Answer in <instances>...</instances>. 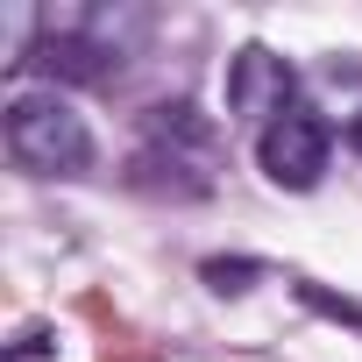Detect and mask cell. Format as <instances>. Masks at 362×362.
Returning a JSON list of instances; mask_svg holds the SVG:
<instances>
[{"mask_svg": "<svg viewBox=\"0 0 362 362\" xmlns=\"http://www.w3.org/2000/svg\"><path fill=\"white\" fill-rule=\"evenodd\" d=\"M8 156L29 177H86L93 170V128L57 86L50 93H15L8 100Z\"/></svg>", "mask_w": 362, "mask_h": 362, "instance_id": "2", "label": "cell"}, {"mask_svg": "<svg viewBox=\"0 0 362 362\" xmlns=\"http://www.w3.org/2000/svg\"><path fill=\"white\" fill-rule=\"evenodd\" d=\"M256 163H263V177H270L277 192H313L320 177H327V163H334V121L298 100L291 114H277L256 135Z\"/></svg>", "mask_w": 362, "mask_h": 362, "instance_id": "3", "label": "cell"}, {"mask_svg": "<svg viewBox=\"0 0 362 362\" xmlns=\"http://www.w3.org/2000/svg\"><path fill=\"white\" fill-rule=\"evenodd\" d=\"M50 348H57V341H50V327H29V334L8 348V355H15V362H36V355H50Z\"/></svg>", "mask_w": 362, "mask_h": 362, "instance_id": "7", "label": "cell"}, {"mask_svg": "<svg viewBox=\"0 0 362 362\" xmlns=\"http://www.w3.org/2000/svg\"><path fill=\"white\" fill-rule=\"evenodd\" d=\"M348 149H355V156H362V114H355V121H348Z\"/></svg>", "mask_w": 362, "mask_h": 362, "instance_id": "8", "label": "cell"}, {"mask_svg": "<svg viewBox=\"0 0 362 362\" xmlns=\"http://www.w3.org/2000/svg\"><path fill=\"white\" fill-rule=\"evenodd\" d=\"M199 277H206L221 298H242V291L263 277V263H256V256H206V263H199Z\"/></svg>", "mask_w": 362, "mask_h": 362, "instance_id": "5", "label": "cell"}, {"mask_svg": "<svg viewBox=\"0 0 362 362\" xmlns=\"http://www.w3.org/2000/svg\"><path fill=\"white\" fill-rule=\"evenodd\" d=\"M214 149H221V135L199 107H185V100L149 107L128 185L135 192H170V199H206L214 192Z\"/></svg>", "mask_w": 362, "mask_h": 362, "instance_id": "1", "label": "cell"}, {"mask_svg": "<svg viewBox=\"0 0 362 362\" xmlns=\"http://www.w3.org/2000/svg\"><path fill=\"white\" fill-rule=\"evenodd\" d=\"M298 107V71H291V57H277V50H263V43H249V50H235L228 57V114L235 121H256V135L277 121V114H291Z\"/></svg>", "mask_w": 362, "mask_h": 362, "instance_id": "4", "label": "cell"}, {"mask_svg": "<svg viewBox=\"0 0 362 362\" xmlns=\"http://www.w3.org/2000/svg\"><path fill=\"white\" fill-rule=\"evenodd\" d=\"M298 298H305L313 313L341 320V327H362V305H355V298H334V291H320V284H298Z\"/></svg>", "mask_w": 362, "mask_h": 362, "instance_id": "6", "label": "cell"}]
</instances>
